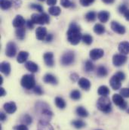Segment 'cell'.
I'll return each instance as SVG.
<instances>
[{
	"label": "cell",
	"instance_id": "obj_1",
	"mask_svg": "<svg viewBox=\"0 0 129 130\" xmlns=\"http://www.w3.org/2000/svg\"><path fill=\"white\" fill-rule=\"evenodd\" d=\"M66 35L67 40L70 44L73 45H78L82 38V34L81 33V27L76 23H71L69 24Z\"/></svg>",
	"mask_w": 129,
	"mask_h": 130
},
{
	"label": "cell",
	"instance_id": "obj_2",
	"mask_svg": "<svg viewBox=\"0 0 129 130\" xmlns=\"http://www.w3.org/2000/svg\"><path fill=\"white\" fill-rule=\"evenodd\" d=\"M97 107L98 110L105 113H109L112 110L111 101L107 96H101L100 98L97 100Z\"/></svg>",
	"mask_w": 129,
	"mask_h": 130
},
{
	"label": "cell",
	"instance_id": "obj_3",
	"mask_svg": "<svg viewBox=\"0 0 129 130\" xmlns=\"http://www.w3.org/2000/svg\"><path fill=\"white\" fill-rule=\"evenodd\" d=\"M21 86L27 90L33 89L35 86V76L32 74H25L23 76L21 81Z\"/></svg>",
	"mask_w": 129,
	"mask_h": 130
},
{
	"label": "cell",
	"instance_id": "obj_4",
	"mask_svg": "<svg viewBox=\"0 0 129 130\" xmlns=\"http://www.w3.org/2000/svg\"><path fill=\"white\" fill-rule=\"evenodd\" d=\"M31 20L35 24H40V25H44L47 24L50 21L49 16L46 13H42V14H32L31 16Z\"/></svg>",
	"mask_w": 129,
	"mask_h": 130
},
{
	"label": "cell",
	"instance_id": "obj_5",
	"mask_svg": "<svg viewBox=\"0 0 129 130\" xmlns=\"http://www.w3.org/2000/svg\"><path fill=\"white\" fill-rule=\"evenodd\" d=\"M75 61V53L72 51L65 52L62 55L61 59V63L64 66H69L73 64Z\"/></svg>",
	"mask_w": 129,
	"mask_h": 130
},
{
	"label": "cell",
	"instance_id": "obj_6",
	"mask_svg": "<svg viewBox=\"0 0 129 130\" xmlns=\"http://www.w3.org/2000/svg\"><path fill=\"white\" fill-rule=\"evenodd\" d=\"M112 99H113V101L114 102V104L116 105L119 106L120 109H122V110L126 109L128 104H127L126 101L124 100V98H123V97L121 95H119V94H115V95H113Z\"/></svg>",
	"mask_w": 129,
	"mask_h": 130
},
{
	"label": "cell",
	"instance_id": "obj_7",
	"mask_svg": "<svg viewBox=\"0 0 129 130\" xmlns=\"http://www.w3.org/2000/svg\"><path fill=\"white\" fill-rule=\"evenodd\" d=\"M127 57L122 54H116L113 57V64L116 67H121L127 61Z\"/></svg>",
	"mask_w": 129,
	"mask_h": 130
},
{
	"label": "cell",
	"instance_id": "obj_8",
	"mask_svg": "<svg viewBox=\"0 0 129 130\" xmlns=\"http://www.w3.org/2000/svg\"><path fill=\"white\" fill-rule=\"evenodd\" d=\"M17 53V46L16 44L13 42H9L5 48V55L9 58H13L16 55Z\"/></svg>",
	"mask_w": 129,
	"mask_h": 130
},
{
	"label": "cell",
	"instance_id": "obj_9",
	"mask_svg": "<svg viewBox=\"0 0 129 130\" xmlns=\"http://www.w3.org/2000/svg\"><path fill=\"white\" fill-rule=\"evenodd\" d=\"M103 55H104V52L101 48H94L91 50L89 52V57L93 61H96L101 58L102 57H103Z\"/></svg>",
	"mask_w": 129,
	"mask_h": 130
},
{
	"label": "cell",
	"instance_id": "obj_10",
	"mask_svg": "<svg viewBox=\"0 0 129 130\" xmlns=\"http://www.w3.org/2000/svg\"><path fill=\"white\" fill-rule=\"evenodd\" d=\"M111 29L113 30V32H116L118 34H120V35H122L125 32V27L116 21H112Z\"/></svg>",
	"mask_w": 129,
	"mask_h": 130
},
{
	"label": "cell",
	"instance_id": "obj_11",
	"mask_svg": "<svg viewBox=\"0 0 129 130\" xmlns=\"http://www.w3.org/2000/svg\"><path fill=\"white\" fill-rule=\"evenodd\" d=\"M3 108L7 113L12 114L17 110V105L14 102L10 101V102H7V103L4 104Z\"/></svg>",
	"mask_w": 129,
	"mask_h": 130
},
{
	"label": "cell",
	"instance_id": "obj_12",
	"mask_svg": "<svg viewBox=\"0 0 129 130\" xmlns=\"http://www.w3.org/2000/svg\"><path fill=\"white\" fill-rule=\"evenodd\" d=\"M47 29L44 27H39L35 30V36L36 39L39 41H42L45 39L47 36Z\"/></svg>",
	"mask_w": 129,
	"mask_h": 130
},
{
	"label": "cell",
	"instance_id": "obj_13",
	"mask_svg": "<svg viewBox=\"0 0 129 130\" xmlns=\"http://www.w3.org/2000/svg\"><path fill=\"white\" fill-rule=\"evenodd\" d=\"M43 59L45 64L48 67H52L54 65V54L52 52H46L43 55Z\"/></svg>",
	"mask_w": 129,
	"mask_h": 130
},
{
	"label": "cell",
	"instance_id": "obj_14",
	"mask_svg": "<svg viewBox=\"0 0 129 130\" xmlns=\"http://www.w3.org/2000/svg\"><path fill=\"white\" fill-rule=\"evenodd\" d=\"M121 80L116 76H113L109 80V84L110 86L112 87V89L113 90H119L121 86H122V83H121Z\"/></svg>",
	"mask_w": 129,
	"mask_h": 130
},
{
	"label": "cell",
	"instance_id": "obj_15",
	"mask_svg": "<svg viewBox=\"0 0 129 130\" xmlns=\"http://www.w3.org/2000/svg\"><path fill=\"white\" fill-rule=\"evenodd\" d=\"M25 23H26L25 19L21 15H17L14 19L12 24L15 28H20V27H23L25 25Z\"/></svg>",
	"mask_w": 129,
	"mask_h": 130
},
{
	"label": "cell",
	"instance_id": "obj_16",
	"mask_svg": "<svg viewBox=\"0 0 129 130\" xmlns=\"http://www.w3.org/2000/svg\"><path fill=\"white\" fill-rule=\"evenodd\" d=\"M43 81L45 83L48 84H51V85H57L58 84V79L55 77V76H54L51 73H47L43 77Z\"/></svg>",
	"mask_w": 129,
	"mask_h": 130
},
{
	"label": "cell",
	"instance_id": "obj_17",
	"mask_svg": "<svg viewBox=\"0 0 129 130\" xmlns=\"http://www.w3.org/2000/svg\"><path fill=\"white\" fill-rule=\"evenodd\" d=\"M78 84L83 90L85 91H88L91 88V82L88 79L84 77L79 79V80L78 81Z\"/></svg>",
	"mask_w": 129,
	"mask_h": 130
},
{
	"label": "cell",
	"instance_id": "obj_18",
	"mask_svg": "<svg viewBox=\"0 0 129 130\" xmlns=\"http://www.w3.org/2000/svg\"><path fill=\"white\" fill-rule=\"evenodd\" d=\"M118 49L119 52L122 55H128L129 54V42L127 41L122 42L119 44Z\"/></svg>",
	"mask_w": 129,
	"mask_h": 130
},
{
	"label": "cell",
	"instance_id": "obj_19",
	"mask_svg": "<svg viewBox=\"0 0 129 130\" xmlns=\"http://www.w3.org/2000/svg\"><path fill=\"white\" fill-rule=\"evenodd\" d=\"M0 70L4 75L8 76L11 73V65L7 61H3L0 64Z\"/></svg>",
	"mask_w": 129,
	"mask_h": 130
},
{
	"label": "cell",
	"instance_id": "obj_20",
	"mask_svg": "<svg viewBox=\"0 0 129 130\" xmlns=\"http://www.w3.org/2000/svg\"><path fill=\"white\" fill-rule=\"evenodd\" d=\"M109 13L106 11H101L97 14V18L101 23H106L109 18Z\"/></svg>",
	"mask_w": 129,
	"mask_h": 130
},
{
	"label": "cell",
	"instance_id": "obj_21",
	"mask_svg": "<svg viewBox=\"0 0 129 130\" xmlns=\"http://www.w3.org/2000/svg\"><path fill=\"white\" fill-rule=\"evenodd\" d=\"M29 57V53L25 51H21L18 53V55L17 57V61L19 64H23L24 63Z\"/></svg>",
	"mask_w": 129,
	"mask_h": 130
},
{
	"label": "cell",
	"instance_id": "obj_22",
	"mask_svg": "<svg viewBox=\"0 0 129 130\" xmlns=\"http://www.w3.org/2000/svg\"><path fill=\"white\" fill-rule=\"evenodd\" d=\"M25 67L31 73H36L39 71V66L32 61H27L25 64Z\"/></svg>",
	"mask_w": 129,
	"mask_h": 130
},
{
	"label": "cell",
	"instance_id": "obj_23",
	"mask_svg": "<svg viewBox=\"0 0 129 130\" xmlns=\"http://www.w3.org/2000/svg\"><path fill=\"white\" fill-rule=\"evenodd\" d=\"M39 130H54L53 127L48 123V121H44V120H40L39 123Z\"/></svg>",
	"mask_w": 129,
	"mask_h": 130
},
{
	"label": "cell",
	"instance_id": "obj_24",
	"mask_svg": "<svg viewBox=\"0 0 129 130\" xmlns=\"http://www.w3.org/2000/svg\"><path fill=\"white\" fill-rule=\"evenodd\" d=\"M76 114H77L78 116H79L80 117L85 118V117H87L88 116V110H87L85 107H82V106L78 107L76 108Z\"/></svg>",
	"mask_w": 129,
	"mask_h": 130
},
{
	"label": "cell",
	"instance_id": "obj_25",
	"mask_svg": "<svg viewBox=\"0 0 129 130\" xmlns=\"http://www.w3.org/2000/svg\"><path fill=\"white\" fill-rule=\"evenodd\" d=\"M108 74V70L106 67L101 65L99 66L97 69V76L99 77H105Z\"/></svg>",
	"mask_w": 129,
	"mask_h": 130
},
{
	"label": "cell",
	"instance_id": "obj_26",
	"mask_svg": "<svg viewBox=\"0 0 129 130\" xmlns=\"http://www.w3.org/2000/svg\"><path fill=\"white\" fill-rule=\"evenodd\" d=\"M16 36L18 39L20 40H23L25 38V34H26V29L23 27H20V28H17L16 31H15Z\"/></svg>",
	"mask_w": 129,
	"mask_h": 130
},
{
	"label": "cell",
	"instance_id": "obj_27",
	"mask_svg": "<svg viewBox=\"0 0 129 130\" xmlns=\"http://www.w3.org/2000/svg\"><path fill=\"white\" fill-rule=\"evenodd\" d=\"M97 93L100 96H107L109 94V89L106 86H101L98 88Z\"/></svg>",
	"mask_w": 129,
	"mask_h": 130
},
{
	"label": "cell",
	"instance_id": "obj_28",
	"mask_svg": "<svg viewBox=\"0 0 129 130\" xmlns=\"http://www.w3.org/2000/svg\"><path fill=\"white\" fill-rule=\"evenodd\" d=\"M71 124H72V126H74L77 129H82V128H84V127L86 126V123L84 121L81 120H74V121H72L71 123Z\"/></svg>",
	"mask_w": 129,
	"mask_h": 130
},
{
	"label": "cell",
	"instance_id": "obj_29",
	"mask_svg": "<svg viewBox=\"0 0 129 130\" xmlns=\"http://www.w3.org/2000/svg\"><path fill=\"white\" fill-rule=\"evenodd\" d=\"M48 12L51 15L53 16H58L61 13V9L58 6H51L48 9Z\"/></svg>",
	"mask_w": 129,
	"mask_h": 130
},
{
	"label": "cell",
	"instance_id": "obj_30",
	"mask_svg": "<svg viewBox=\"0 0 129 130\" xmlns=\"http://www.w3.org/2000/svg\"><path fill=\"white\" fill-rule=\"evenodd\" d=\"M55 104L56 106L59 108V109H64L66 106V101L64 99L61 97H57L55 98Z\"/></svg>",
	"mask_w": 129,
	"mask_h": 130
},
{
	"label": "cell",
	"instance_id": "obj_31",
	"mask_svg": "<svg viewBox=\"0 0 129 130\" xmlns=\"http://www.w3.org/2000/svg\"><path fill=\"white\" fill-rule=\"evenodd\" d=\"M12 5V2L10 0H0V5L2 10H8L11 8Z\"/></svg>",
	"mask_w": 129,
	"mask_h": 130
},
{
	"label": "cell",
	"instance_id": "obj_32",
	"mask_svg": "<svg viewBox=\"0 0 129 130\" xmlns=\"http://www.w3.org/2000/svg\"><path fill=\"white\" fill-rule=\"evenodd\" d=\"M94 32L97 35H102L105 32V27L101 24H96L94 27Z\"/></svg>",
	"mask_w": 129,
	"mask_h": 130
},
{
	"label": "cell",
	"instance_id": "obj_33",
	"mask_svg": "<svg viewBox=\"0 0 129 130\" xmlns=\"http://www.w3.org/2000/svg\"><path fill=\"white\" fill-rule=\"evenodd\" d=\"M85 19L88 22H93L97 18V14L95 11H89L85 14Z\"/></svg>",
	"mask_w": 129,
	"mask_h": 130
},
{
	"label": "cell",
	"instance_id": "obj_34",
	"mask_svg": "<svg viewBox=\"0 0 129 130\" xmlns=\"http://www.w3.org/2000/svg\"><path fill=\"white\" fill-rule=\"evenodd\" d=\"M21 123H23V124L27 126V125H30L32 123V119L29 114H24L21 117Z\"/></svg>",
	"mask_w": 129,
	"mask_h": 130
},
{
	"label": "cell",
	"instance_id": "obj_35",
	"mask_svg": "<svg viewBox=\"0 0 129 130\" xmlns=\"http://www.w3.org/2000/svg\"><path fill=\"white\" fill-rule=\"evenodd\" d=\"M82 40L83 41V42L88 45H91L93 42V37L89 35V34H84L82 35Z\"/></svg>",
	"mask_w": 129,
	"mask_h": 130
},
{
	"label": "cell",
	"instance_id": "obj_36",
	"mask_svg": "<svg viewBox=\"0 0 129 130\" xmlns=\"http://www.w3.org/2000/svg\"><path fill=\"white\" fill-rule=\"evenodd\" d=\"M95 70V65L91 62V61L88 60L85 63V70L88 73L91 72Z\"/></svg>",
	"mask_w": 129,
	"mask_h": 130
},
{
	"label": "cell",
	"instance_id": "obj_37",
	"mask_svg": "<svg viewBox=\"0 0 129 130\" xmlns=\"http://www.w3.org/2000/svg\"><path fill=\"white\" fill-rule=\"evenodd\" d=\"M69 96L71 98V99H72L74 101H78V100H79L81 98L82 95H81V92L79 90H72Z\"/></svg>",
	"mask_w": 129,
	"mask_h": 130
},
{
	"label": "cell",
	"instance_id": "obj_38",
	"mask_svg": "<svg viewBox=\"0 0 129 130\" xmlns=\"http://www.w3.org/2000/svg\"><path fill=\"white\" fill-rule=\"evenodd\" d=\"M61 5L65 8H70V7H72L74 4L72 2H70L69 0H61Z\"/></svg>",
	"mask_w": 129,
	"mask_h": 130
},
{
	"label": "cell",
	"instance_id": "obj_39",
	"mask_svg": "<svg viewBox=\"0 0 129 130\" xmlns=\"http://www.w3.org/2000/svg\"><path fill=\"white\" fill-rule=\"evenodd\" d=\"M30 8H32V9L36 10L37 11H39L40 13H42L43 12V7L41 5H39V4H31Z\"/></svg>",
	"mask_w": 129,
	"mask_h": 130
},
{
	"label": "cell",
	"instance_id": "obj_40",
	"mask_svg": "<svg viewBox=\"0 0 129 130\" xmlns=\"http://www.w3.org/2000/svg\"><path fill=\"white\" fill-rule=\"evenodd\" d=\"M94 2H95V0H79L80 4H81L83 7L90 6Z\"/></svg>",
	"mask_w": 129,
	"mask_h": 130
},
{
	"label": "cell",
	"instance_id": "obj_41",
	"mask_svg": "<svg viewBox=\"0 0 129 130\" xmlns=\"http://www.w3.org/2000/svg\"><path fill=\"white\" fill-rule=\"evenodd\" d=\"M33 92H34L35 94H36L38 95H42L44 93V92H43V90H42V87L40 86H35L34 89H33Z\"/></svg>",
	"mask_w": 129,
	"mask_h": 130
},
{
	"label": "cell",
	"instance_id": "obj_42",
	"mask_svg": "<svg viewBox=\"0 0 129 130\" xmlns=\"http://www.w3.org/2000/svg\"><path fill=\"white\" fill-rule=\"evenodd\" d=\"M120 95L124 98H129V89L123 88L120 91Z\"/></svg>",
	"mask_w": 129,
	"mask_h": 130
},
{
	"label": "cell",
	"instance_id": "obj_43",
	"mask_svg": "<svg viewBox=\"0 0 129 130\" xmlns=\"http://www.w3.org/2000/svg\"><path fill=\"white\" fill-rule=\"evenodd\" d=\"M128 10V7L125 5H121L119 7V11L120 14H125Z\"/></svg>",
	"mask_w": 129,
	"mask_h": 130
},
{
	"label": "cell",
	"instance_id": "obj_44",
	"mask_svg": "<svg viewBox=\"0 0 129 130\" xmlns=\"http://www.w3.org/2000/svg\"><path fill=\"white\" fill-rule=\"evenodd\" d=\"M115 76H116L121 81H122V80H124V79H125V74L123 72H122V71L117 72V73L115 74Z\"/></svg>",
	"mask_w": 129,
	"mask_h": 130
},
{
	"label": "cell",
	"instance_id": "obj_45",
	"mask_svg": "<svg viewBox=\"0 0 129 130\" xmlns=\"http://www.w3.org/2000/svg\"><path fill=\"white\" fill-rule=\"evenodd\" d=\"M70 79H71L72 81L76 82L77 80H78V81L79 80V75H78L77 73H71V75H70Z\"/></svg>",
	"mask_w": 129,
	"mask_h": 130
},
{
	"label": "cell",
	"instance_id": "obj_46",
	"mask_svg": "<svg viewBox=\"0 0 129 130\" xmlns=\"http://www.w3.org/2000/svg\"><path fill=\"white\" fill-rule=\"evenodd\" d=\"M14 129L15 130H29V129L27 126V125H24V124H21V125H19V126H16Z\"/></svg>",
	"mask_w": 129,
	"mask_h": 130
},
{
	"label": "cell",
	"instance_id": "obj_47",
	"mask_svg": "<svg viewBox=\"0 0 129 130\" xmlns=\"http://www.w3.org/2000/svg\"><path fill=\"white\" fill-rule=\"evenodd\" d=\"M26 24H27V27L29 29H30V30H32L33 27H34V23L32 22V20H28V21H27Z\"/></svg>",
	"mask_w": 129,
	"mask_h": 130
},
{
	"label": "cell",
	"instance_id": "obj_48",
	"mask_svg": "<svg viewBox=\"0 0 129 130\" xmlns=\"http://www.w3.org/2000/svg\"><path fill=\"white\" fill-rule=\"evenodd\" d=\"M53 40V35L52 34H48L45 37V41L47 42H51Z\"/></svg>",
	"mask_w": 129,
	"mask_h": 130
},
{
	"label": "cell",
	"instance_id": "obj_49",
	"mask_svg": "<svg viewBox=\"0 0 129 130\" xmlns=\"http://www.w3.org/2000/svg\"><path fill=\"white\" fill-rule=\"evenodd\" d=\"M58 0H47V4L51 6H54L57 3Z\"/></svg>",
	"mask_w": 129,
	"mask_h": 130
},
{
	"label": "cell",
	"instance_id": "obj_50",
	"mask_svg": "<svg viewBox=\"0 0 129 130\" xmlns=\"http://www.w3.org/2000/svg\"><path fill=\"white\" fill-rule=\"evenodd\" d=\"M7 119V117H6V115H5V113H4L3 112H2L1 113H0V120H1V121H5V120Z\"/></svg>",
	"mask_w": 129,
	"mask_h": 130
},
{
	"label": "cell",
	"instance_id": "obj_51",
	"mask_svg": "<svg viewBox=\"0 0 129 130\" xmlns=\"http://www.w3.org/2000/svg\"><path fill=\"white\" fill-rule=\"evenodd\" d=\"M5 95H6V92H5V89L2 88V87H1V89H0V96H1V97H3V96H5Z\"/></svg>",
	"mask_w": 129,
	"mask_h": 130
},
{
	"label": "cell",
	"instance_id": "obj_52",
	"mask_svg": "<svg viewBox=\"0 0 129 130\" xmlns=\"http://www.w3.org/2000/svg\"><path fill=\"white\" fill-rule=\"evenodd\" d=\"M103 3H105V4H113V3H114V2H115V0H101Z\"/></svg>",
	"mask_w": 129,
	"mask_h": 130
},
{
	"label": "cell",
	"instance_id": "obj_53",
	"mask_svg": "<svg viewBox=\"0 0 129 130\" xmlns=\"http://www.w3.org/2000/svg\"><path fill=\"white\" fill-rule=\"evenodd\" d=\"M124 16H125V19L129 21V9H128V10H127V11L124 14Z\"/></svg>",
	"mask_w": 129,
	"mask_h": 130
},
{
	"label": "cell",
	"instance_id": "obj_54",
	"mask_svg": "<svg viewBox=\"0 0 129 130\" xmlns=\"http://www.w3.org/2000/svg\"><path fill=\"white\" fill-rule=\"evenodd\" d=\"M2 83H3V77L1 76H0V84L2 85Z\"/></svg>",
	"mask_w": 129,
	"mask_h": 130
},
{
	"label": "cell",
	"instance_id": "obj_55",
	"mask_svg": "<svg viewBox=\"0 0 129 130\" xmlns=\"http://www.w3.org/2000/svg\"><path fill=\"white\" fill-rule=\"evenodd\" d=\"M127 113H129V108L128 109V110H127Z\"/></svg>",
	"mask_w": 129,
	"mask_h": 130
},
{
	"label": "cell",
	"instance_id": "obj_56",
	"mask_svg": "<svg viewBox=\"0 0 129 130\" xmlns=\"http://www.w3.org/2000/svg\"><path fill=\"white\" fill-rule=\"evenodd\" d=\"M39 1H40V2H44V1H45V0H39Z\"/></svg>",
	"mask_w": 129,
	"mask_h": 130
},
{
	"label": "cell",
	"instance_id": "obj_57",
	"mask_svg": "<svg viewBox=\"0 0 129 130\" xmlns=\"http://www.w3.org/2000/svg\"><path fill=\"white\" fill-rule=\"evenodd\" d=\"M97 130H102V129H97Z\"/></svg>",
	"mask_w": 129,
	"mask_h": 130
}]
</instances>
